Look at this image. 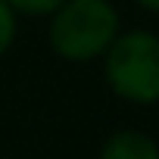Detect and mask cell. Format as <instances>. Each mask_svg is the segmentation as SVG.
Segmentation results:
<instances>
[{
  "label": "cell",
  "instance_id": "cell-1",
  "mask_svg": "<svg viewBox=\"0 0 159 159\" xmlns=\"http://www.w3.org/2000/svg\"><path fill=\"white\" fill-rule=\"evenodd\" d=\"M119 38V13L109 0H66L50 19V44L62 59L88 62Z\"/></svg>",
  "mask_w": 159,
  "mask_h": 159
},
{
  "label": "cell",
  "instance_id": "cell-2",
  "mask_svg": "<svg viewBox=\"0 0 159 159\" xmlns=\"http://www.w3.org/2000/svg\"><path fill=\"white\" fill-rule=\"evenodd\" d=\"M106 81L128 100L150 106L159 100V38L150 31L119 34L106 50Z\"/></svg>",
  "mask_w": 159,
  "mask_h": 159
},
{
  "label": "cell",
  "instance_id": "cell-3",
  "mask_svg": "<svg viewBox=\"0 0 159 159\" xmlns=\"http://www.w3.org/2000/svg\"><path fill=\"white\" fill-rule=\"evenodd\" d=\"M97 159H159V147L150 134L125 128V131H116L100 147Z\"/></svg>",
  "mask_w": 159,
  "mask_h": 159
},
{
  "label": "cell",
  "instance_id": "cell-4",
  "mask_svg": "<svg viewBox=\"0 0 159 159\" xmlns=\"http://www.w3.org/2000/svg\"><path fill=\"white\" fill-rule=\"evenodd\" d=\"M13 13H22V16H53L66 0H7Z\"/></svg>",
  "mask_w": 159,
  "mask_h": 159
},
{
  "label": "cell",
  "instance_id": "cell-5",
  "mask_svg": "<svg viewBox=\"0 0 159 159\" xmlns=\"http://www.w3.org/2000/svg\"><path fill=\"white\" fill-rule=\"evenodd\" d=\"M13 38H16V13L10 10L7 0H0V56L7 53Z\"/></svg>",
  "mask_w": 159,
  "mask_h": 159
},
{
  "label": "cell",
  "instance_id": "cell-6",
  "mask_svg": "<svg viewBox=\"0 0 159 159\" xmlns=\"http://www.w3.org/2000/svg\"><path fill=\"white\" fill-rule=\"evenodd\" d=\"M140 7H147L150 13H159V0H137Z\"/></svg>",
  "mask_w": 159,
  "mask_h": 159
}]
</instances>
